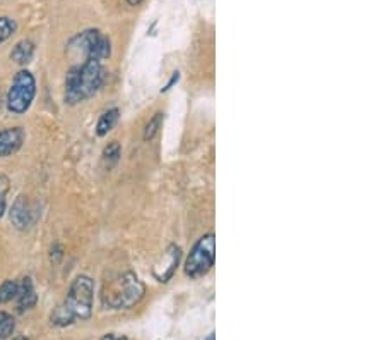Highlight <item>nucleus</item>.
<instances>
[{
	"label": "nucleus",
	"mask_w": 385,
	"mask_h": 340,
	"mask_svg": "<svg viewBox=\"0 0 385 340\" xmlns=\"http://www.w3.org/2000/svg\"><path fill=\"white\" fill-rule=\"evenodd\" d=\"M146 294V285L136 273L123 272L107 278L101 289V305L107 309H129L139 305Z\"/></svg>",
	"instance_id": "1"
},
{
	"label": "nucleus",
	"mask_w": 385,
	"mask_h": 340,
	"mask_svg": "<svg viewBox=\"0 0 385 340\" xmlns=\"http://www.w3.org/2000/svg\"><path fill=\"white\" fill-rule=\"evenodd\" d=\"M103 76L100 60L86 59L81 66L72 67L65 79V102L75 105L91 99L100 90Z\"/></svg>",
	"instance_id": "2"
},
{
	"label": "nucleus",
	"mask_w": 385,
	"mask_h": 340,
	"mask_svg": "<svg viewBox=\"0 0 385 340\" xmlns=\"http://www.w3.org/2000/svg\"><path fill=\"white\" fill-rule=\"evenodd\" d=\"M94 284L88 275H79L71 284L69 294L62 303L74 320H89L93 314Z\"/></svg>",
	"instance_id": "3"
},
{
	"label": "nucleus",
	"mask_w": 385,
	"mask_h": 340,
	"mask_svg": "<svg viewBox=\"0 0 385 340\" xmlns=\"http://www.w3.org/2000/svg\"><path fill=\"white\" fill-rule=\"evenodd\" d=\"M214 260H216V239L214 234H206L190 249V255L185 262V275L190 278L202 277L213 269Z\"/></svg>",
	"instance_id": "4"
},
{
	"label": "nucleus",
	"mask_w": 385,
	"mask_h": 340,
	"mask_svg": "<svg viewBox=\"0 0 385 340\" xmlns=\"http://www.w3.org/2000/svg\"><path fill=\"white\" fill-rule=\"evenodd\" d=\"M36 95L35 76L30 71L23 69L16 74L9 93H7V108L12 114H24L31 107Z\"/></svg>",
	"instance_id": "5"
},
{
	"label": "nucleus",
	"mask_w": 385,
	"mask_h": 340,
	"mask_svg": "<svg viewBox=\"0 0 385 340\" xmlns=\"http://www.w3.org/2000/svg\"><path fill=\"white\" fill-rule=\"evenodd\" d=\"M38 220V210L26 196H19L10 208V222L16 229L26 230Z\"/></svg>",
	"instance_id": "6"
},
{
	"label": "nucleus",
	"mask_w": 385,
	"mask_h": 340,
	"mask_svg": "<svg viewBox=\"0 0 385 340\" xmlns=\"http://www.w3.org/2000/svg\"><path fill=\"white\" fill-rule=\"evenodd\" d=\"M180 258H181V249L175 244L168 246V249L163 253L161 260H159V262L154 265V269H152V275H154L156 280L166 284V282L173 277V273L177 272V266L178 263H180Z\"/></svg>",
	"instance_id": "7"
},
{
	"label": "nucleus",
	"mask_w": 385,
	"mask_h": 340,
	"mask_svg": "<svg viewBox=\"0 0 385 340\" xmlns=\"http://www.w3.org/2000/svg\"><path fill=\"white\" fill-rule=\"evenodd\" d=\"M24 131L21 128H9L0 131V157H9L16 153L24 143Z\"/></svg>",
	"instance_id": "8"
},
{
	"label": "nucleus",
	"mask_w": 385,
	"mask_h": 340,
	"mask_svg": "<svg viewBox=\"0 0 385 340\" xmlns=\"http://www.w3.org/2000/svg\"><path fill=\"white\" fill-rule=\"evenodd\" d=\"M16 299H17V307H19V311L31 309V307H35L36 303H38V296H36L30 277L23 278V282L19 284V291H17Z\"/></svg>",
	"instance_id": "9"
},
{
	"label": "nucleus",
	"mask_w": 385,
	"mask_h": 340,
	"mask_svg": "<svg viewBox=\"0 0 385 340\" xmlns=\"http://www.w3.org/2000/svg\"><path fill=\"white\" fill-rule=\"evenodd\" d=\"M33 56H35V43L30 42V40H23V42H19L16 46H14L12 52H10V59H12L16 64H21V66L31 62Z\"/></svg>",
	"instance_id": "10"
},
{
	"label": "nucleus",
	"mask_w": 385,
	"mask_h": 340,
	"mask_svg": "<svg viewBox=\"0 0 385 340\" xmlns=\"http://www.w3.org/2000/svg\"><path fill=\"white\" fill-rule=\"evenodd\" d=\"M118 108H111V110H107L103 115L100 117L96 124V135L98 136H107L111 129L115 128V124L118 122Z\"/></svg>",
	"instance_id": "11"
},
{
	"label": "nucleus",
	"mask_w": 385,
	"mask_h": 340,
	"mask_svg": "<svg viewBox=\"0 0 385 340\" xmlns=\"http://www.w3.org/2000/svg\"><path fill=\"white\" fill-rule=\"evenodd\" d=\"M120 157H122V146H120V143H117V141H114V143H110L105 148L103 162L108 169H114L118 164Z\"/></svg>",
	"instance_id": "12"
},
{
	"label": "nucleus",
	"mask_w": 385,
	"mask_h": 340,
	"mask_svg": "<svg viewBox=\"0 0 385 340\" xmlns=\"http://www.w3.org/2000/svg\"><path fill=\"white\" fill-rule=\"evenodd\" d=\"M16 330V321H14L12 314L0 311V340L10 337Z\"/></svg>",
	"instance_id": "13"
},
{
	"label": "nucleus",
	"mask_w": 385,
	"mask_h": 340,
	"mask_svg": "<svg viewBox=\"0 0 385 340\" xmlns=\"http://www.w3.org/2000/svg\"><path fill=\"white\" fill-rule=\"evenodd\" d=\"M17 291H19V284L14 280H6L2 285H0V303L6 305V303H10L12 299H16Z\"/></svg>",
	"instance_id": "14"
},
{
	"label": "nucleus",
	"mask_w": 385,
	"mask_h": 340,
	"mask_svg": "<svg viewBox=\"0 0 385 340\" xmlns=\"http://www.w3.org/2000/svg\"><path fill=\"white\" fill-rule=\"evenodd\" d=\"M17 24L16 21L10 19V17H0V43H3L6 40H9L10 36L14 35V31H16Z\"/></svg>",
	"instance_id": "15"
},
{
	"label": "nucleus",
	"mask_w": 385,
	"mask_h": 340,
	"mask_svg": "<svg viewBox=\"0 0 385 340\" xmlns=\"http://www.w3.org/2000/svg\"><path fill=\"white\" fill-rule=\"evenodd\" d=\"M161 122H163V114L161 112H158V114H154V117L147 122L146 129H144V141H151L152 137L158 135L159 128H161Z\"/></svg>",
	"instance_id": "16"
},
{
	"label": "nucleus",
	"mask_w": 385,
	"mask_h": 340,
	"mask_svg": "<svg viewBox=\"0 0 385 340\" xmlns=\"http://www.w3.org/2000/svg\"><path fill=\"white\" fill-rule=\"evenodd\" d=\"M10 189V180L7 176H0V196H6Z\"/></svg>",
	"instance_id": "17"
},
{
	"label": "nucleus",
	"mask_w": 385,
	"mask_h": 340,
	"mask_svg": "<svg viewBox=\"0 0 385 340\" xmlns=\"http://www.w3.org/2000/svg\"><path fill=\"white\" fill-rule=\"evenodd\" d=\"M178 79H180V72H173V78H172V79H170V83H168V85H166V86H165V88H163V92H168V90H170V88H172V86H173V85H175V83L178 81Z\"/></svg>",
	"instance_id": "18"
},
{
	"label": "nucleus",
	"mask_w": 385,
	"mask_h": 340,
	"mask_svg": "<svg viewBox=\"0 0 385 340\" xmlns=\"http://www.w3.org/2000/svg\"><path fill=\"white\" fill-rule=\"evenodd\" d=\"M100 340H127L125 335H118V334H107L103 335Z\"/></svg>",
	"instance_id": "19"
},
{
	"label": "nucleus",
	"mask_w": 385,
	"mask_h": 340,
	"mask_svg": "<svg viewBox=\"0 0 385 340\" xmlns=\"http://www.w3.org/2000/svg\"><path fill=\"white\" fill-rule=\"evenodd\" d=\"M6 206H7V201H6V196H0V219H2L3 212H6Z\"/></svg>",
	"instance_id": "20"
},
{
	"label": "nucleus",
	"mask_w": 385,
	"mask_h": 340,
	"mask_svg": "<svg viewBox=\"0 0 385 340\" xmlns=\"http://www.w3.org/2000/svg\"><path fill=\"white\" fill-rule=\"evenodd\" d=\"M127 2H129L130 6H139V3L143 2V0H127Z\"/></svg>",
	"instance_id": "21"
},
{
	"label": "nucleus",
	"mask_w": 385,
	"mask_h": 340,
	"mask_svg": "<svg viewBox=\"0 0 385 340\" xmlns=\"http://www.w3.org/2000/svg\"><path fill=\"white\" fill-rule=\"evenodd\" d=\"M208 340H214V334H211V337Z\"/></svg>",
	"instance_id": "22"
},
{
	"label": "nucleus",
	"mask_w": 385,
	"mask_h": 340,
	"mask_svg": "<svg viewBox=\"0 0 385 340\" xmlns=\"http://www.w3.org/2000/svg\"><path fill=\"white\" fill-rule=\"evenodd\" d=\"M16 340H28L26 337H19V339H16Z\"/></svg>",
	"instance_id": "23"
}]
</instances>
